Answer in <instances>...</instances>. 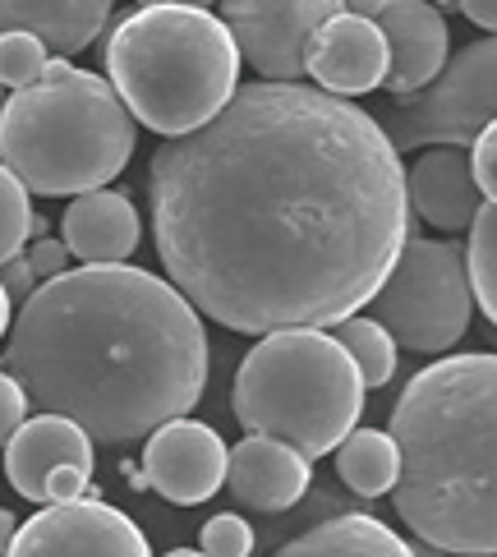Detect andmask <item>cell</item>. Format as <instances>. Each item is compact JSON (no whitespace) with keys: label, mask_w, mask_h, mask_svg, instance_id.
Listing matches in <instances>:
<instances>
[{"label":"cell","mask_w":497,"mask_h":557,"mask_svg":"<svg viewBox=\"0 0 497 557\" xmlns=\"http://www.w3.org/2000/svg\"><path fill=\"white\" fill-rule=\"evenodd\" d=\"M61 240L78 263H125L144 240V222H138L134 198L115 189H88L74 194V203L65 208Z\"/></svg>","instance_id":"e0dca14e"},{"label":"cell","mask_w":497,"mask_h":557,"mask_svg":"<svg viewBox=\"0 0 497 557\" xmlns=\"http://www.w3.org/2000/svg\"><path fill=\"white\" fill-rule=\"evenodd\" d=\"M226 461H231V447L222 443V433L212 424L175 414V420L148 433L144 470H134L129 484L152 488L175 507H198L226 484Z\"/></svg>","instance_id":"7c38bea8"},{"label":"cell","mask_w":497,"mask_h":557,"mask_svg":"<svg viewBox=\"0 0 497 557\" xmlns=\"http://www.w3.org/2000/svg\"><path fill=\"white\" fill-rule=\"evenodd\" d=\"M488 121H497V33L461 47L424 92L396 102L387 138L396 152H420L433 144L470 148Z\"/></svg>","instance_id":"ba28073f"},{"label":"cell","mask_w":497,"mask_h":557,"mask_svg":"<svg viewBox=\"0 0 497 557\" xmlns=\"http://www.w3.org/2000/svg\"><path fill=\"white\" fill-rule=\"evenodd\" d=\"M24 420H28V392L18 387V377L10 369H0V447L10 443Z\"/></svg>","instance_id":"4316f807"},{"label":"cell","mask_w":497,"mask_h":557,"mask_svg":"<svg viewBox=\"0 0 497 557\" xmlns=\"http://www.w3.org/2000/svg\"><path fill=\"white\" fill-rule=\"evenodd\" d=\"M387 65H392V51L383 28L355 10L332 14L313 33L305 55V74H313V84L336 97H364L373 88H383Z\"/></svg>","instance_id":"5bb4252c"},{"label":"cell","mask_w":497,"mask_h":557,"mask_svg":"<svg viewBox=\"0 0 497 557\" xmlns=\"http://www.w3.org/2000/svg\"><path fill=\"white\" fill-rule=\"evenodd\" d=\"M276 557H414V544H406L377 516L346 511L295 534L290 544L276 548Z\"/></svg>","instance_id":"d6986e66"},{"label":"cell","mask_w":497,"mask_h":557,"mask_svg":"<svg viewBox=\"0 0 497 557\" xmlns=\"http://www.w3.org/2000/svg\"><path fill=\"white\" fill-rule=\"evenodd\" d=\"M107 78L134 121L181 138L208 125L240 88V47L222 14L198 5H138L107 37Z\"/></svg>","instance_id":"5b68a950"},{"label":"cell","mask_w":497,"mask_h":557,"mask_svg":"<svg viewBox=\"0 0 497 557\" xmlns=\"http://www.w3.org/2000/svg\"><path fill=\"white\" fill-rule=\"evenodd\" d=\"M5 557H152V548L121 507L88 488L84 497L51 503L28 525H18Z\"/></svg>","instance_id":"8fae6325"},{"label":"cell","mask_w":497,"mask_h":557,"mask_svg":"<svg viewBox=\"0 0 497 557\" xmlns=\"http://www.w3.org/2000/svg\"><path fill=\"white\" fill-rule=\"evenodd\" d=\"M138 121L111 78L51 55L37 84L10 92L0 115V162L28 194L65 198L107 189L134 157Z\"/></svg>","instance_id":"277c9868"},{"label":"cell","mask_w":497,"mask_h":557,"mask_svg":"<svg viewBox=\"0 0 497 557\" xmlns=\"http://www.w3.org/2000/svg\"><path fill=\"white\" fill-rule=\"evenodd\" d=\"M456 5H461V14L470 18V24L497 33V0H456Z\"/></svg>","instance_id":"f546056e"},{"label":"cell","mask_w":497,"mask_h":557,"mask_svg":"<svg viewBox=\"0 0 497 557\" xmlns=\"http://www.w3.org/2000/svg\"><path fill=\"white\" fill-rule=\"evenodd\" d=\"M198 548H203L208 557H249L253 553V530H249L245 516L222 511L198 530Z\"/></svg>","instance_id":"d4e9b609"},{"label":"cell","mask_w":497,"mask_h":557,"mask_svg":"<svg viewBox=\"0 0 497 557\" xmlns=\"http://www.w3.org/2000/svg\"><path fill=\"white\" fill-rule=\"evenodd\" d=\"M37 282L42 276L33 272V263H28V253H14L10 263H0V286H5V295H10V305H24L28 295L37 290Z\"/></svg>","instance_id":"83f0119b"},{"label":"cell","mask_w":497,"mask_h":557,"mask_svg":"<svg viewBox=\"0 0 497 557\" xmlns=\"http://www.w3.org/2000/svg\"><path fill=\"white\" fill-rule=\"evenodd\" d=\"M369 318H377L401 350H414V355L451 350L470 332V318H474L465 249L410 231L387 282L373 290Z\"/></svg>","instance_id":"52a82bcc"},{"label":"cell","mask_w":497,"mask_h":557,"mask_svg":"<svg viewBox=\"0 0 497 557\" xmlns=\"http://www.w3.org/2000/svg\"><path fill=\"white\" fill-rule=\"evenodd\" d=\"M5 102H10V88L0 84V115H5Z\"/></svg>","instance_id":"d590c367"},{"label":"cell","mask_w":497,"mask_h":557,"mask_svg":"<svg viewBox=\"0 0 497 557\" xmlns=\"http://www.w3.org/2000/svg\"><path fill=\"white\" fill-rule=\"evenodd\" d=\"M355 14L373 18L387 37L392 65L383 88L396 102H410L414 92H424L447 65V18L428 0H350Z\"/></svg>","instance_id":"4fadbf2b"},{"label":"cell","mask_w":497,"mask_h":557,"mask_svg":"<svg viewBox=\"0 0 497 557\" xmlns=\"http://www.w3.org/2000/svg\"><path fill=\"white\" fill-rule=\"evenodd\" d=\"M231 410L245 433L282 437L318 461L360 429L364 377L327 327H282L258 336L235 369Z\"/></svg>","instance_id":"8992f818"},{"label":"cell","mask_w":497,"mask_h":557,"mask_svg":"<svg viewBox=\"0 0 497 557\" xmlns=\"http://www.w3.org/2000/svg\"><path fill=\"white\" fill-rule=\"evenodd\" d=\"M92 437L70 414L42 410L14 429L5 443V474L28 503H70L92 488Z\"/></svg>","instance_id":"30bf717a"},{"label":"cell","mask_w":497,"mask_h":557,"mask_svg":"<svg viewBox=\"0 0 497 557\" xmlns=\"http://www.w3.org/2000/svg\"><path fill=\"white\" fill-rule=\"evenodd\" d=\"M336 474L341 484L360 497H383L396 488L401 474V451L387 429H350L346 443L336 447Z\"/></svg>","instance_id":"ffe728a7"},{"label":"cell","mask_w":497,"mask_h":557,"mask_svg":"<svg viewBox=\"0 0 497 557\" xmlns=\"http://www.w3.org/2000/svg\"><path fill=\"white\" fill-rule=\"evenodd\" d=\"M406 194H410V212L424 216L437 231H470L484 208L470 148H461V144L420 148L414 166L406 171Z\"/></svg>","instance_id":"9a60e30c"},{"label":"cell","mask_w":497,"mask_h":557,"mask_svg":"<svg viewBox=\"0 0 497 557\" xmlns=\"http://www.w3.org/2000/svg\"><path fill=\"white\" fill-rule=\"evenodd\" d=\"M470 162H474V181H480L484 203L497 208V121H488L480 138L470 144Z\"/></svg>","instance_id":"484cf974"},{"label":"cell","mask_w":497,"mask_h":557,"mask_svg":"<svg viewBox=\"0 0 497 557\" xmlns=\"http://www.w3.org/2000/svg\"><path fill=\"white\" fill-rule=\"evenodd\" d=\"M433 5H447V0H433Z\"/></svg>","instance_id":"8d00e7d4"},{"label":"cell","mask_w":497,"mask_h":557,"mask_svg":"<svg viewBox=\"0 0 497 557\" xmlns=\"http://www.w3.org/2000/svg\"><path fill=\"white\" fill-rule=\"evenodd\" d=\"M152 240L185 300L245 336L336 327L401 258V152L350 97L295 84L235 97L148 166Z\"/></svg>","instance_id":"6da1fadb"},{"label":"cell","mask_w":497,"mask_h":557,"mask_svg":"<svg viewBox=\"0 0 497 557\" xmlns=\"http://www.w3.org/2000/svg\"><path fill=\"white\" fill-rule=\"evenodd\" d=\"M111 0H0V33L18 28L42 37L51 55H74L102 37Z\"/></svg>","instance_id":"ac0fdd59"},{"label":"cell","mask_w":497,"mask_h":557,"mask_svg":"<svg viewBox=\"0 0 497 557\" xmlns=\"http://www.w3.org/2000/svg\"><path fill=\"white\" fill-rule=\"evenodd\" d=\"M14 534H18V521H14V511H5V507H0V557L10 553Z\"/></svg>","instance_id":"4dcf8cb0"},{"label":"cell","mask_w":497,"mask_h":557,"mask_svg":"<svg viewBox=\"0 0 497 557\" xmlns=\"http://www.w3.org/2000/svg\"><path fill=\"white\" fill-rule=\"evenodd\" d=\"M70 245L65 240H42V235H37V240L28 245V263H33V272L37 276H42V282H47V276H61L65 268H70Z\"/></svg>","instance_id":"f1b7e54d"},{"label":"cell","mask_w":497,"mask_h":557,"mask_svg":"<svg viewBox=\"0 0 497 557\" xmlns=\"http://www.w3.org/2000/svg\"><path fill=\"white\" fill-rule=\"evenodd\" d=\"M33 235V203H28V185L0 162V263H10L14 253L28 249Z\"/></svg>","instance_id":"603a6c76"},{"label":"cell","mask_w":497,"mask_h":557,"mask_svg":"<svg viewBox=\"0 0 497 557\" xmlns=\"http://www.w3.org/2000/svg\"><path fill=\"white\" fill-rule=\"evenodd\" d=\"M332 336L350 350L355 369H360V377H364V392L369 387H387L396 377V355H401V346H396V336L377 323V318H355L350 313V318L336 323Z\"/></svg>","instance_id":"44dd1931"},{"label":"cell","mask_w":497,"mask_h":557,"mask_svg":"<svg viewBox=\"0 0 497 557\" xmlns=\"http://www.w3.org/2000/svg\"><path fill=\"white\" fill-rule=\"evenodd\" d=\"M138 5H198V10H208L212 0H138Z\"/></svg>","instance_id":"d6a6232c"},{"label":"cell","mask_w":497,"mask_h":557,"mask_svg":"<svg viewBox=\"0 0 497 557\" xmlns=\"http://www.w3.org/2000/svg\"><path fill=\"white\" fill-rule=\"evenodd\" d=\"M10 313H14V305H10V295H5V286H0V336L10 332Z\"/></svg>","instance_id":"1f68e13d"},{"label":"cell","mask_w":497,"mask_h":557,"mask_svg":"<svg viewBox=\"0 0 497 557\" xmlns=\"http://www.w3.org/2000/svg\"><path fill=\"white\" fill-rule=\"evenodd\" d=\"M414 557H447V548H437V544H414Z\"/></svg>","instance_id":"836d02e7"},{"label":"cell","mask_w":497,"mask_h":557,"mask_svg":"<svg viewBox=\"0 0 497 557\" xmlns=\"http://www.w3.org/2000/svg\"><path fill=\"white\" fill-rule=\"evenodd\" d=\"M5 369L37 410L121 447L189 414L208 387V332L185 290L129 263L47 276L14 313Z\"/></svg>","instance_id":"7a4b0ae2"},{"label":"cell","mask_w":497,"mask_h":557,"mask_svg":"<svg viewBox=\"0 0 497 557\" xmlns=\"http://www.w3.org/2000/svg\"><path fill=\"white\" fill-rule=\"evenodd\" d=\"M47 65H51V51H47L42 37L18 33V28L0 33V84H5L10 92L37 84V78L47 74Z\"/></svg>","instance_id":"cb8c5ba5"},{"label":"cell","mask_w":497,"mask_h":557,"mask_svg":"<svg viewBox=\"0 0 497 557\" xmlns=\"http://www.w3.org/2000/svg\"><path fill=\"white\" fill-rule=\"evenodd\" d=\"M465 268H470V286H474V305H480V313L497 327V208L493 203H484L470 226Z\"/></svg>","instance_id":"7402d4cb"},{"label":"cell","mask_w":497,"mask_h":557,"mask_svg":"<svg viewBox=\"0 0 497 557\" xmlns=\"http://www.w3.org/2000/svg\"><path fill=\"white\" fill-rule=\"evenodd\" d=\"M396 516L414 540L497 557V355H443L392 406Z\"/></svg>","instance_id":"3957f363"},{"label":"cell","mask_w":497,"mask_h":557,"mask_svg":"<svg viewBox=\"0 0 497 557\" xmlns=\"http://www.w3.org/2000/svg\"><path fill=\"white\" fill-rule=\"evenodd\" d=\"M216 5L240 47V61H249L263 78L295 84L305 74L313 33L332 14H341L346 0H216Z\"/></svg>","instance_id":"9c48e42d"},{"label":"cell","mask_w":497,"mask_h":557,"mask_svg":"<svg viewBox=\"0 0 497 557\" xmlns=\"http://www.w3.org/2000/svg\"><path fill=\"white\" fill-rule=\"evenodd\" d=\"M226 484L245 507L276 516V511H290L309 493L313 470L300 447L282 443V437H268V433H245V443L231 447Z\"/></svg>","instance_id":"2e32d148"},{"label":"cell","mask_w":497,"mask_h":557,"mask_svg":"<svg viewBox=\"0 0 497 557\" xmlns=\"http://www.w3.org/2000/svg\"><path fill=\"white\" fill-rule=\"evenodd\" d=\"M166 557H208L203 548H175V553H166Z\"/></svg>","instance_id":"e575fe53"}]
</instances>
